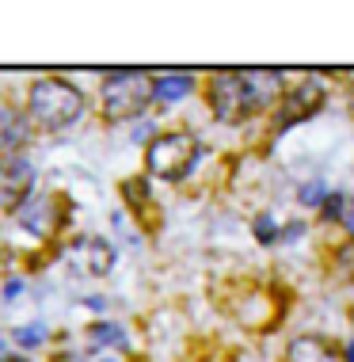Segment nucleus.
Segmentation results:
<instances>
[{"label":"nucleus","instance_id":"nucleus-12","mask_svg":"<svg viewBox=\"0 0 354 362\" xmlns=\"http://www.w3.org/2000/svg\"><path fill=\"white\" fill-rule=\"evenodd\" d=\"M42 339H46V328H42V325L19 328V332H16V344H23V347H35V344H42Z\"/></svg>","mask_w":354,"mask_h":362},{"label":"nucleus","instance_id":"nucleus-17","mask_svg":"<svg viewBox=\"0 0 354 362\" xmlns=\"http://www.w3.org/2000/svg\"><path fill=\"white\" fill-rule=\"evenodd\" d=\"M8 355H12V339H8L4 332H0V362H12Z\"/></svg>","mask_w":354,"mask_h":362},{"label":"nucleus","instance_id":"nucleus-15","mask_svg":"<svg viewBox=\"0 0 354 362\" xmlns=\"http://www.w3.org/2000/svg\"><path fill=\"white\" fill-rule=\"evenodd\" d=\"M339 218H343V225L354 233V199H343V214H339Z\"/></svg>","mask_w":354,"mask_h":362},{"label":"nucleus","instance_id":"nucleus-16","mask_svg":"<svg viewBox=\"0 0 354 362\" xmlns=\"http://www.w3.org/2000/svg\"><path fill=\"white\" fill-rule=\"evenodd\" d=\"M320 191H324L320 183H309V187L301 191V202H309V206H312V202H320Z\"/></svg>","mask_w":354,"mask_h":362},{"label":"nucleus","instance_id":"nucleus-10","mask_svg":"<svg viewBox=\"0 0 354 362\" xmlns=\"http://www.w3.org/2000/svg\"><path fill=\"white\" fill-rule=\"evenodd\" d=\"M290 362H343L336 347L320 336H297L290 344Z\"/></svg>","mask_w":354,"mask_h":362},{"label":"nucleus","instance_id":"nucleus-13","mask_svg":"<svg viewBox=\"0 0 354 362\" xmlns=\"http://www.w3.org/2000/svg\"><path fill=\"white\" fill-rule=\"evenodd\" d=\"M88 336H92V344H111V339L118 344V339H122V332L111 328V325H95L92 332H88Z\"/></svg>","mask_w":354,"mask_h":362},{"label":"nucleus","instance_id":"nucleus-7","mask_svg":"<svg viewBox=\"0 0 354 362\" xmlns=\"http://www.w3.org/2000/svg\"><path fill=\"white\" fill-rule=\"evenodd\" d=\"M69 256H73V259H84V263H81L84 275H107V271L114 267V252H111V244H107V240H95V237L76 240Z\"/></svg>","mask_w":354,"mask_h":362},{"label":"nucleus","instance_id":"nucleus-2","mask_svg":"<svg viewBox=\"0 0 354 362\" xmlns=\"http://www.w3.org/2000/svg\"><path fill=\"white\" fill-rule=\"evenodd\" d=\"M84 115V95L76 84L57 81V76H42V81L31 84L27 92V119H31L38 130H69L76 119Z\"/></svg>","mask_w":354,"mask_h":362},{"label":"nucleus","instance_id":"nucleus-3","mask_svg":"<svg viewBox=\"0 0 354 362\" xmlns=\"http://www.w3.org/2000/svg\"><path fill=\"white\" fill-rule=\"evenodd\" d=\"M103 119L107 122H126L137 119L145 107L153 103V76L141 69H126V73H111L103 81Z\"/></svg>","mask_w":354,"mask_h":362},{"label":"nucleus","instance_id":"nucleus-8","mask_svg":"<svg viewBox=\"0 0 354 362\" xmlns=\"http://www.w3.org/2000/svg\"><path fill=\"white\" fill-rule=\"evenodd\" d=\"M324 103V88L317 84V81H305V84H297V92L286 100V111H282V119H278V126H290V122H301V119H309L312 111Z\"/></svg>","mask_w":354,"mask_h":362},{"label":"nucleus","instance_id":"nucleus-4","mask_svg":"<svg viewBox=\"0 0 354 362\" xmlns=\"http://www.w3.org/2000/svg\"><path fill=\"white\" fill-rule=\"evenodd\" d=\"M194 156H199V141L191 134L175 130V134H160V138L149 141L145 149V168L156 180H179V175L191 172Z\"/></svg>","mask_w":354,"mask_h":362},{"label":"nucleus","instance_id":"nucleus-14","mask_svg":"<svg viewBox=\"0 0 354 362\" xmlns=\"http://www.w3.org/2000/svg\"><path fill=\"white\" fill-rule=\"evenodd\" d=\"M255 237H259L263 244L274 240V225H271V218H259V221H255Z\"/></svg>","mask_w":354,"mask_h":362},{"label":"nucleus","instance_id":"nucleus-18","mask_svg":"<svg viewBox=\"0 0 354 362\" xmlns=\"http://www.w3.org/2000/svg\"><path fill=\"white\" fill-rule=\"evenodd\" d=\"M347 362H354V344L347 347Z\"/></svg>","mask_w":354,"mask_h":362},{"label":"nucleus","instance_id":"nucleus-9","mask_svg":"<svg viewBox=\"0 0 354 362\" xmlns=\"http://www.w3.org/2000/svg\"><path fill=\"white\" fill-rule=\"evenodd\" d=\"M16 218L23 221V229H31V233H50L54 218H57V194H35V199H27Z\"/></svg>","mask_w":354,"mask_h":362},{"label":"nucleus","instance_id":"nucleus-1","mask_svg":"<svg viewBox=\"0 0 354 362\" xmlns=\"http://www.w3.org/2000/svg\"><path fill=\"white\" fill-rule=\"evenodd\" d=\"M282 95V73H213L210 81V107L221 122H240L248 115L271 107Z\"/></svg>","mask_w":354,"mask_h":362},{"label":"nucleus","instance_id":"nucleus-6","mask_svg":"<svg viewBox=\"0 0 354 362\" xmlns=\"http://www.w3.org/2000/svg\"><path fill=\"white\" fill-rule=\"evenodd\" d=\"M27 141H31V119H27V111L0 100V153L19 156L27 149Z\"/></svg>","mask_w":354,"mask_h":362},{"label":"nucleus","instance_id":"nucleus-5","mask_svg":"<svg viewBox=\"0 0 354 362\" xmlns=\"http://www.w3.org/2000/svg\"><path fill=\"white\" fill-rule=\"evenodd\" d=\"M35 187V164L27 156H4L0 160V210L19 214L23 202L31 199Z\"/></svg>","mask_w":354,"mask_h":362},{"label":"nucleus","instance_id":"nucleus-11","mask_svg":"<svg viewBox=\"0 0 354 362\" xmlns=\"http://www.w3.org/2000/svg\"><path fill=\"white\" fill-rule=\"evenodd\" d=\"M191 88H194L191 73H164V76H156V81H153V100L175 103V100H183Z\"/></svg>","mask_w":354,"mask_h":362}]
</instances>
